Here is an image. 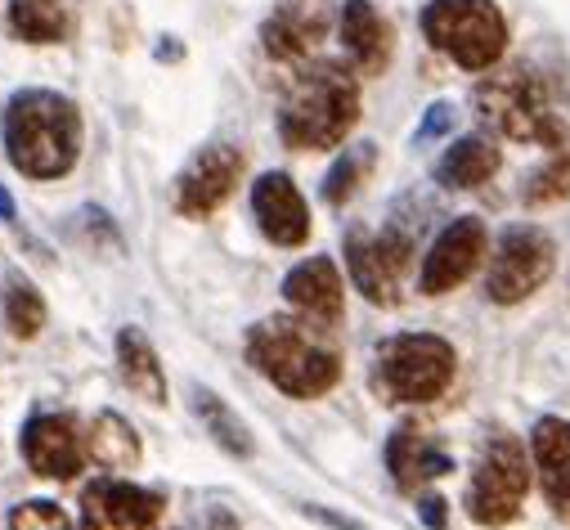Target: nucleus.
<instances>
[{
	"instance_id": "14",
	"label": "nucleus",
	"mask_w": 570,
	"mask_h": 530,
	"mask_svg": "<svg viewBox=\"0 0 570 530\" xmlns=\"http://www.w3.org/2000/svg\"><path fill=\"white\" fill-rule=\"evenodd\" d=\"M252 212H256L261 234L278 247H302L311 238V207L283 171H265L252 185Z\"/></svg>"
},
{
	"instance_id": "22",
	"label": "nucleus",
	"mask_w": 570,
	"mask_h": 530,
	"mask_svg": "<svg viewBox=\"0 0 570 530\" xmlns=\"http://www.w3.org/2000/svg\"><path fill=\"white\" fill-rule=\"evenodd\" d=\"M6 23L28 46H50V41H63V32H68L63 0H10Z\"/></svg>"
},
{
	"instance_id": "16",
	"label": "nucleus",
	"mask_w": 570,
	"mask_h": 530,
	"mask_svg": "<svg viewBox=\"0 0 570 530\" xmlns=\"http://www.w3.org/2000/svg\"><path fill=\"white\" fill-rule=\"evenodd\" d=\"M283 297L288 306L315 324H337L342 311H346V288H342V275L328 256H311L302 265H293L288 279H283Z\"/></svg>"
},
{
	"instance_id": "24",
	"label": "nucleus",
	"mask_w": 570,
	"mask_h": 530,
	"mask_svg": "<svg viewBox=\"0 0 570 530\" xmlns=\"http://www.w3.org/2000/svg\"><path fill=\"white\" fill-rule=\"evenodd\" d=\"M86 441H90V459L99 468H130V463H139V441H135L130 423L121 414H112V410L95 419Z\"/></svg>"
},
{
	"instance_id": "9",
	"label": "nucleus",
	"mask_w": 570,
	"mask_h": 530,
	"mask_svg": "<svg viewBox=\"0 0 570 530\" xmlns=\"http://www.w3.org/2000/svg\"><path fill=\"white\" fill-rule=\"evenodd\" d=\"M413 261V243L400 229H351L346 234V271L351 284L373 306H395Z\"/></svg>"
},
{
	"instance_id": "33",
	"label": "nucleus",
	"mask_w": 570,
	"mask_h": 530,
	"mask_svg": "<svg viewBox=\"0 0 570 530\" xmlns=\"http://www.w3.org/2000/svg\"><path fill=\"white\" fill-rule=\"evenodd\" d=\"M225 530H234V526H225Z\"/></svg>"
},
{
	"instance_id": "25",
	"label": "nucleus",
	"mask_w": 570,
	"mask_h": 530,
	"mask_svg": "<svg viewBox=\"0 0 570 530\" xmlns=\"http://www.w3.org/2000/svg\"><path fill=\"white\" fill-rule=\"evenodd\" d=\"M6 324H10V333L23 337V342H32V337L46 328V297H41L37 284L23 279V275H10V279H6Z\"/></svg>"
},
{
	"instance_id": "28",
	"label": "nucleus",
	"mask_w": 570,
	"mask_h": 530,
	"mask_svg": "<svg viewBox=\"0 0 570 530\" xmlns=\"http://www.w3.org/2000/svg\"><path fill=\"white\" fill-rule=\"evenodd\" d=\"M10 530H72L68 512L50 499H28L10 512Z\"/></svg>"
},
{
	"instance_id": "20",
	"label": "nucleus",
	"mask_w": 570,
	"mask_h": 530,
	"mask_svg": "<svg viewBox=\"0 0 570 530\" xmlns=\"http://www.w3.org/2000/svg\"><path fill=\"white\" fill-rule=\"evenodd\" d=\"M117 369H121V382L149 405H167V373H163V360L158 351L149 346V337L139 328H121L117 333Z\"/></svg>"
},
{
	"instance_id": "17",
	"label": "nucleus",
	"mask_w": 570,
	"mask_h": 530,
	"mask_svg": "<svg viewBox=\"0 0 570 530\" xmlns=\"http://www.w3.org/2000/svg\"><path fill=\"white\" fill-rule=\"evenodd\" d=\"M386 468H391V481L400 490H422L426 481L454 472V459L426 436V428L400 423L391 432V441H386Z\"/></svg>"
},
{
	"instance_id": "21",
	"label": "nucleus",
	"mask_w": 570,
	"mask_h": 530,
	"mask_svg": "<svg viewBox=\"0 0 570 530\" xmlns=\"http://www.w3.org/2000/svg\"><path fill=\"white\" fill-rule=\"evenodd\" d=\"M499 167H503V154H499L494 140H485V136H463V140H454V145L445 149V158H441V167H436V180H441L445 189H476V185H485Z\"/></svg>"
},
{
	"instance_id": "13",
	"label": "nucleus",
	"mask_w": 570,
	"mask_h": 530,
	"mask_svg": "<svg viewBox=\"0 0 570 530\" xmlns=\"http://www.w3.org/2000/svg\"><path fill=\"white\" fill-rule=\"evenodd\" d=\"M238 180H243V154L234 145H207L189 158V167L176 180V212L203 220L234 194Z\"/></svg>"
},
{
	"instance_id": "27",
	"label": "nucleus",
	"mask_w": 570,
	"mask_h": 530,
	"mask_svg": "<svg viewBox=\"0 0 570 530\" xmlns=\"http://www.w3.org/2000/svg\"><path fill=\"white\" fill-rule=\"evenodd\" d=\"M566 194H570V154L557 149V158L530 176V185H525V203L539 207V203H557V198H566Z\"/></svg>"
},
{
	"instance_id": "30",
	"label": "nucleus",
	"mask_w": 570,
	"mask_h": 530,
	"mask_svg": "<svg viewBox=\"0 0 570 530\" xmlns=\"http://www.w3.org/2000/svg\"><path fill=\"white\" fill-rule=\"evenodd\" d=\"M445 126H450V104H436L432 112H426V121H422L417 136H436V130H445Z\"/></svg>"
},
{
	"instance_id": "1",
	"label": "nucleus",
	"mask_w": 570,
	"mask_h": 530,
	"mask_svg": "<svg viewBox=\"0 0 570 530\" xmlns=\"http://www.w3.org/2000/svg\"><path fill=\"white\" fill-rule=\"evenodd\" d=\"M0 140L14 171L28 180H59L81 158V112L59 90H19L0 112Z\"/></svg>"
},
{
	"instance_id": "29",
	"label": "nucleus",
	"mask_w": 570,
	"mask_h": 530,
	"mask_svg": "<svg viewBox=\"0 0 570 530\" xmlns=\"http://www.w3.org/2000/svg\"><path fill=\"white\" fill-rule=\"evenodd\" d=\"M417 512H422V521L432 526V530H445V521H450V512H445V499H441V494H426V499L417 503Z\"/></svg>"
},
{
	"instance_id": "12",
	"label": "nucleus",
	"mask_w": 570,
	"mask_h": 530,
	"mask_svg": "<svg viewBox=\"0 0 570 530\" xmlns=\"http://www.w3.org/2000/svg\"><path fill=\"white\" fill-rule=\"evenodd\" d=\"M167 512L158 490L130 485V481H95L81 494V530H154Z\"/></svg>"
},
{
	"instance_id": "19",
	"label": "nucleus",
	"mask_w": 570,
	"mask_h": 530,
	"mask_svg": "<svg viewBox=\"0 0 570 530\" xmlns=\"http://www.w3.org/2000/svg\"><path fill=\"white\" fill-rule=\"evenodd\" d=\"M342 46L364 77H377V72H386L391 50H395L391 23L368 6V0H346L342 6Z\"/></svg>"
},
{
	"instance_id": "18",
	"label": "nucleus",
	"mask_w": 570,
	"mask_h": 530,
	"mask_svg": "<svg viewBox=\"0 0 570 530\" xmlns=\"http://www.w3.org/2000/svg\"><path fill=\"white\" fill-rule=\"evenodd\" d=\"M530 454L548 508L561 521H570V419H539L530 436Z\"/></svg>"
},
{
	"instance_id": "5",
	"label": "nucleus",
	"mask_w": 570,
	"mask_h": 530,
	"mask_svg": "<svg viewBox=\"0 0 570 530\" xmlns=\"http://www.w3.org/2000/svg\"><path fill=\"white\" fill-rule=\"evenodd\" d=\"M454 373H459V355L445 337L395 333L377 346L373 382L382 391V401H391V405H426L450 391Z\"/></svg>"
},
{
	"instance_id": "4",
	"label": "nucleus",
	"mask_w": 570,
	"mask_h": 530,
	"mask_svg": "<svg viewBox=\"0 0 570 530\" xmlns=\"http://www.w3.org/2000/svg\"><path fill=\"white\" fill-rule=\"evenodd\" d=\"M476 112L503 140L548 145V149L566 145V126H561V117L552 108V95H548L543 77L534 68H525V63L485 77L476 86Z\"/></svg>"
},
{
	"instance_id": "2",
	"label": "nucleus",
	"mask_w": 570,
	"mask_h": 530,
	"mask_svg": "<svg viewBox=\"0 0 570 530\" xmlns=\"http://www.w3.org/2000/svg\"><path fill=\"white\" fill-rule=\"evenodd\" d=\"M360 121V81L337 59H315L293 72L278 99V136L288 149H337Z\"/></svg>"
},
{
	"instance_id": "23",
	"label": "nucleus",
	"mask_w": 570,
	"mask_h": 530,
	"mask_svg": "<svg viewBox=\"0 0 570 530\" xmlns=\"http://www.w3.org/2000/svg\"><path fill=\"white\" fill-rule=\"evenodd\" d=\"M194 414L203 419V428L212 432V441L220 445V450H229L234 459H252V432H247V423L220 401L216 391H207V386H198L194 391Z\"/></svg>"
},
{
	"instance_id": "11",
	"label": "nucleus",
	"mask_w": 570,
	"mask_h": 530,
	"mask_svg": "<svg viewBox=\"0 0 570 530\" xmlns=\"http://www.w3.org/2000/svg\"><path fill=\"white\" fill-rule=\"evenodd\" d=\"M19 450H23V463L46 481H72L90 459V441H86V432L77 428L72 414L28 419V428L19 436Z\"/></svg>"
},
{
	"instance_id": "10",
	"label": "nucleus",
	"mask_w": 570,
	"mask_h": 530,
	"mask_svg": "<svg viewBox=\"0 0 570 530\" xmlns=\"http://www.w3.org/2000/svg\"><path fill=\"white\" fill-rule=\"evenodd\" d=\"M481 256H485V225H481L476 216L450 220V225L436 234V243L426 247V256H422L417 288H422L426 297L454 293L459 284L472 279V271L481 265Z\"/></svg>"
},
{
	"instance_id": "31",
	"label": "nucleus",
	"mask_w": 570,
	"mask_h": 530,
	"mask_svg": "<svg viewBox=\"0 0 570 530\" xmlns=\"http://www.w3.org/2000/svg\"><path fill=\"white\" fill-rule=\"evenodd\" d=\"M306 517H315V521H324V526H333V530H364V526H355V521H346V517H337V512H324V508H306Z\"/></svg>"
},
{
	"instance_id": "6",
	"label": "nucleus",
	"mask_w": 570,
	"mask_h": 530,
	"mask_svg": "<svg viewBox=\"0 0 570 530\" xmlns=\"http://www.w3.org/2000/svg\"><path fill=\"white\" fill-rule=\"evenodd\" d=\"M422 37L463 72H485L508 50V19L494 0H426Z\"/></svg>"
},
{
	"instance_id": "7",
	"label": "nucleus",
	"mask_w": 570,
	"mask_h": 530,
	"mask_svg": "<svg viewBox=\"0 0 570 530\" xmlns=\"http://www.w3.org/2000/svg\"><path fill=\"white\" fill-rule=\"evenodd\" d=\"M530 468L534 459L525 454V445L508 432H499L485 450H481V463L468 481V517L476 526H508L517 521L521 503H525V490H530Z\"/></svg>"
},
{
	"instance_id": "26",
	"label": "nucleus",
	"mask_w": 570,
	"mask_h": 530,
	"mask_svg": "<svg viewBox=\"0 0 570 530\" xmlns=\"http://www.w3.org/2000/svg\"><path fill=\"white\" fill-rule=\"evenodd\" d=\"M373 145H355V149H346L337 163H333V171L324 176V203H333V207H342V203H351L355 198V189L364 185V176L373 171Z\"/></svg>"
},
{
	"instance_id": "15",
	"label": "nucleus",
	"mask_w": 570,
	"mask_h": 530,
	"mask_svg": "<svg viewBox=\"0 0 570 530\" xmlns=\"http://www.w3.org/2000/svg\"><path fill=\"white\" fill-rule=\"evenodd\" d=\"M324 32H328V6L324 0H288V6H278L265 19L261 46L278 63H302L320 46Z\"/></svg>"
},
{
	"instance_id": "8",
	"label": "nucleus",
	"mask_w": 570,
	"mask_h": 530,
	"mask_svg": "<svg viewBox=\"0 0 570 530\" xmlns=\"http://www.w3.org/2000/svg\"><path fill=\"white\" fill-rule=\"evenodd\" d=\"M552 261H557V247L543 229L534 225H512L503 229L494 256H490V275H485V297L494 306H517L525 302L530 293H539L552 275Z\"/></svg>"
},
{
	"instance_id": "3",
	"label": "nucleus",
	"mask_w": 570,
	"mask_h": 530,
	"mask_svg": "<svg viewBox=\"0 0 570 530\" xmlns=\"http://www.w3.org/2000/svg\"><path fill=\"white\" fill-rule=\"evenodd\" d=\"M328 324H315L306 315H274L261 320L247 333V364L265 373L283 395L293 401H315L342 382V355L324 342Z\"/></svg>"
},
{
	"instance_id": "32",
	"label": "nucleus",
	"mask_w": 570,
	"mask_h": 530,
	"mask_svg": "<svg viewBox=\"0 0 570 530\" xmlns=\"http://www.w3.org/2000/svg\"><path fill=\"white\" fill-rule=\"evenodd\" d=\"M0 220H14V198L6 185H0Z\"/></svg>"
}]
</instances>
